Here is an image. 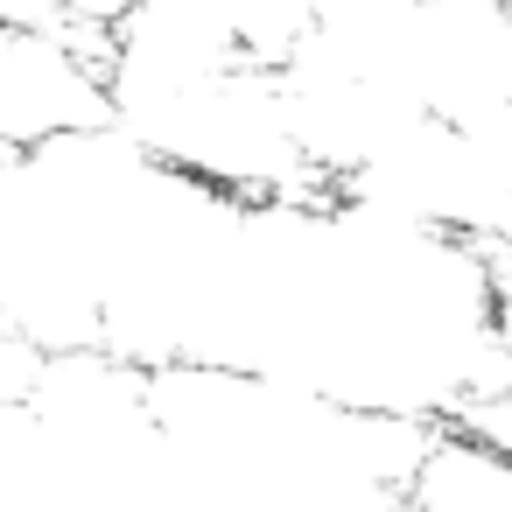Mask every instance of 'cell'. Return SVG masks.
<instances>
[{
	"label": "cell",
	"instance_id": "obj_3",
	"mask_svg": "<svg viewBox=\"0 0 512 512\" xmlns=\"http://www.w3.org/2000/svg\"><path fill=\"white\" fill-rule=\"evenodd\" d=\"M498 281V302H491V316H498V344H505V358H512V274H491Z\"/></svg>",
	"mask_w": 512,
	"mask_h": 512
},
{
	"label": "cell",
	"instance_id": "obj_1",
	"mask_svg": "<svg viewBox=\"0 0 512 512\" xmlns=\"http://www.w3.org/2000/svg\"><path fill=\"white\" fill-rule=\"evenodd\" d=\"M99 120H106L99 43L0 8V148L29 155Z\"/></svg>",
	"mask_w": 512,
	"mask_h": 512
},
{
	"label": "cell",
	"instance_id": "obj_2",
	"mask_svg": "<svg viewBox=\"0 0 512 512\" xmlns=\"http://www.w3.org/2000/svg\"><path fill=\"white\" fill-rule=\"evenodd\" d=\"M400 512H512V442L435 421L400 477Z\"/></svg>",
	"mask_w": 512,
	"mask_h": 512
}]
</instances>
